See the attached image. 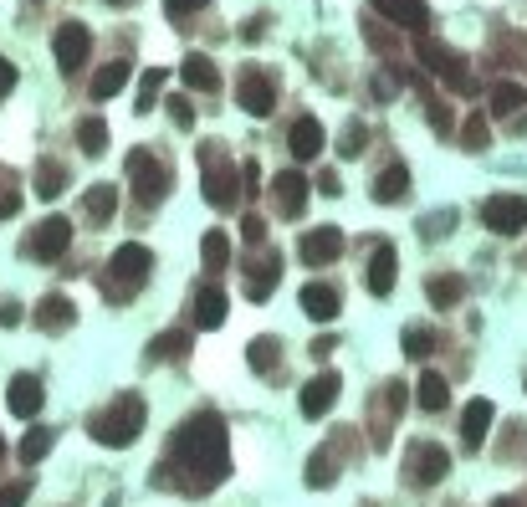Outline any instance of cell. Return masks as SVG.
Returning <instances> with one entry per match:
<instances>
[{"mask_svg": "<svg viewBox=\"0 0 527 507\" xmlns=\"http://www.w3.org/2000/svg\"><path fill=\"white\" fill-rule=\"evenodd\" d=\"M461 144H466L471 154H481V149H487V144H492V129H487V118H481V113L461 123Z\"/></svg>", "mask_w": 527, "mask_h": 507, "instance_id": "39", "label": "cell"}, {"mask_svg": "<svg viewBox=\"0 0 527 507\" xmlns=\"http://www.w3.org/2000/svg\"><path fill=\"white\" fill-rule=\"evenodd\" d=\"M123 88H128V62H108V67L93 77V98H98V103H108V98L123 93Z\"/></svg>", "mask_w": 527, "mask_h": 507, "instance_id": "31", "label": "cell"}, {"mask_svg": "<svg viewBox=\"0 0 527 507\" xmlns=\"http://www.w3.org/2000/svg\"><path fill=\"white\" fill-rule=\"evenodd\" d=\"M394 277H400V257H394V246L389 241H379L374 246V257H369V292H374V298H389V292H394Z\"/></svg>", "mask_w": 527, "mask_h": 507, "instance_id": "15", "label": "cell"}, {"mask_svg": "<svg viewBox=\"0 0 527 507\" xmlns=\"http://www.w3.org/2000/svg\"><path fill=\"white\" fill-rule=\"evenodd\" d=\"M180 77H185V88H195V93H215V88H221V72H215V62L205 52H190L180 62Z\"/></svg>", "mask_w": 527, "mask_h": 507, "instance_id": "24", "label": "cell"}, {"mask_svg": "<svg viewBox=\"0 0 527 507\" xmlns=\"http://www.w3.org/2000/svg\"><path fill=\"white\" fill-rule=\"evenodd\" d=\"M0 323H21V303H6V308H0Z\"/></svg>", "mask_w": 527, "mask_h": 507, "instance_id": "52", "label": "cell"}, {"mask_svg": "<svg viewBox=\"0 0 527 507\" xmlns=\"http://www.w3.org/2000/svg\"><path fill=\"white\" fill-rule=\"evenodd\" d=\"M128 180H134L139 205H159L164 190H169V169H164L149 149H134V154H128Z\"/></svg>", "mask_w": 527, "mask_h": 507, "instance_id": "6", "label": "cell"}, {"mask_svg": "<svg viewBox=\"0 0 527 507\" xmlns=\"http://www.w3.org/2000/svg\"><path fill=\"white\" fill-rule=\"evenodd\" d=\"M277 282H282V257H256V262L246 267V298H251V303L272 298Z\"/></svg>", "mask_w": 527, "mask_h": 507, "instance_id": "18", "label": "cell"}, {"mask_svg": "<svg viewBox=\"0 0 527 507\" xmlns=\"http://www.w3.org/2000/svg\"><path fill=\"white\" fill-rule=\"evenodd\" d=\"M297 251H302L307 267H328V262H338V251H343V231L338 226H318V231H307L297 241Z\"/></svg>", "mask_w": 527, "mask_h": 507, "instance_id": "14", "label": "cell"}, {"mask_svg": "<svg viewBox=\"0 0 527 507\" xmlns=\"http://www.w3.org/2000/svg\"><path fill=\"white\" fill-rule=\"evenodd\" d=\"M272 195H277V210H282V216H302V205H307V180L297 175V169H282V175L272 180Z\"/></svg>", "mask_w": 527, "mask_h": 507, "instance_id": "23", "label": "cell"}, {"mask_svg": "<svg viewBox=\"0 0 527 507\" xmlns=\"http://www.w3.org/2000/svg\"><path fill=\"white\" fill-rule=\"evenodd\" d=\"M333 482H338L333 456H328V451H313V456H307V487H313V492H328Z\"/></svg>", "mask_w": 527, "mask_h": 507, "instance_id": "33", "label": "cell"}, {"mask_svg": "<svg viewBox=\"0 0 527 507\" xmlns=\"http://www.w3.org/2000/svg\"><path fill=\"white\" fill-rule=\"evenodd\" d=\"M492 507H517V502H512V497H497V502H492Z\"/></svg>", "mask_w": 527, "mask_h": 507, "instance_id": "53", "label": "cell"}, {"mask_svg": "<svg viewBox=\"0 0 527 507\" xmlns=\"http://www.w3.org/2000/svg\"><path fill=\"white\" fill-rule=\"evenodd\" d=\"M492 420H497V405H492V400H471V405L461 410V446H466V451H481V446H487Z\"/></svg>", "mask_w": 527, "mask_h": 507, "instance_id": "13", "label": "cell"}, {"mask_svg": "<svg viewBox=\"0 0 527 507\" xmlns=\"http://www.w3.org/2000/svg\"><path fill=\"white\" fill-rule=\"evenodd\" d=\"M26 492H31V482H6L0 487V507H26Z\"/></svg>", "mask_w": 527, "mask_h": 507, "instance_id": "44", "label": "cell"}, {"mask_svg": "<svg viewBox=\"0 0 527 507\" xmlns=\"http://www.w3.org/2000/svg\"><path fill=\"white\" fill-rule=\"evenodd\" d=\"M241 236H246L251 246H261V241H267V221H261V216H246V221H241Z\"/></svg>", "mask_w": 527, "mask_h": 507, "instance_id": "45", "label": "cell"}, {"mask_svg": "<svg viewBox=\"0 0 527 507\" xmlns=\"http://www.w3.org/2000/svg\"><path fill=\"white\" fill-rule=\"evenodd\" d=\"M318 190H323V195H343V185H338V175H333V169H323V180H318Z\"/></svg>", "mask_w": 527, "mask_h": 507, "instance_id": "51", "label": "cell"}, {"mask_svg": "<svg viewBox=\"0 0 527 507\" xmlns=\"http://www.w3.org/2000/svg\"><path fill=\"white\" fill-rule=\"evenodd\" d=\"M415 57L425 62V72H435V77H441L451 93H476V77H471L466 57H461V52H451L446 41H435V36H425V31H420V41H415Z\"/></svg>", "mask_w": 527, "mask_h": 507, "instance_id": "4", "label": "cell"}, {"mask_svg": "<svg viewBox=\"0 0 527 507\" xmlns=\"http://www.w3.org/2000/svg\"><path fill=\"white\" fill-rule=\"evenodd\" d=\"M108 6H123V0H108Z\"/></svg>", "mask_w": 527, "mask_h": 507, "instance_id": "55", "label": "cell"}, {"mask_svg": "<svg viewBox=\"0 0 527 507\" xmlns=\"http://www.w3.org/2000/svg\"><path fill=\"white\" fill-rule=\"evenodd\" d=\"M164 77H169V72H159V67H149V72H144L134 113H154V103H159V93H164Z\"/></svg>", "mask_w": 527, "mask_h": 507, "instance_id": "36", "label": "cell"}, {"mask_svg": "<svg viewBox=\"0 0 527 507\" xmlns=\"http://www.w3.org/2000/svg\"><path fill=\"white\" fill-rule=\"evenodd\" d=\"M405 472H410L415 487L446 482V472H451V451H446V446H435V441H415L410 456H405Z\"/></svg>", "mask_w": 527, "mask_h": 507, "instance_id": "8", "label": "cell"}, {"mask_svg": "<svg viewBox=\"0 0 527 507\" xmlns=\"http://www.w3.org/2000/svg\"><path fill=\"white\" fill-rule=\"evenodd\" d=\"M41 379L36 374H16L11 379V390H6V405H11V415H21V420H31V415H41Z\"/></svg>", "mask_w": 527, "mask_h": 507, "instance_id": "19", "label": "cell"}, {"mask_svg": "<svg viewBox=\"0 0 527 507\" xmlns=\"http://www.w3.org/2000/svg\"><path fill=\"white\" fill-rule=\"evenodd\" d=\"M169 103V118L180 123V129H195V108H190V98H164Z\"/></svg>", "mask_w": 527, "mask_h": 507, "instance_id": "43", "label": "cell"}, {"mask_svg": "<svg viewBox=\"0 0 527 507\" xmlns=\"http://www.w3.org/2000/svg\"><path fill=\"white\" fill-rule=\"evenodd\" d=\"M82 205H87V216H93V221H113V210H118V190H113V185H93Z\"/></svg>", "mask_w": 527, "mask_h": 507, "instance_id": "34", "label": "cell"}, {"mask_svg": "<svg viewBox=\"0 0 527 507\" xmlns=\"http://www.w3.org/2000/svg\"><path fill=\"white\" fill-rule=\"evenodd\" d=\"M430 349H435V333L430 328H405V354L410 359H430Z\"/></svg>", "mask_w": 527, "mask_h": 507, "instance_id": "40", "label": "cell"}, {"mask_svg": "<svg viewBox=\"0 0 527 507\" xmlns=\"http://www.w3.org/2000/svg\"><path fill=\"white\" fill-rule=\"evenodd\" d=\"M415 405H420V410H430V415H441V410L451 405V385H446V374L425 369V374H420V385H415Z\"/></svg>", "mask_w": 527, "mask_h": 507, "instance_id": "25", "label": "cell"}, {"mask_svg": "<svg viewBox=\"0 0 527 507\" xmlns=\"http://www.w3.org/2000/svg\"><path fill=\"white\" fill-rule=\"evenodd\" d=\"M297 303H302V313L313 318V323H333V318H338V292H333L328 282H307Z\"/></svg>", "mask_w": 527, "mask_h": 507, "instance_id": "22", "label": "cell"}, {"mask_svg": "<svg viewBox=\"0 0 527 507\" xmlns=\"http://www.w3.org/2000/svg\"><path fill=\"white\" fill-rule=\"evenodd\" d=\"M364 36H369V47H374V52H394V41H400V36H389L379 21H364Z\"/></svg>", "mask_w": 527, "mask_h": 507, "instance_id": "42", "label": "cell"}, {"mask_svg": "<svg viewBox=\"0 0 527 507\" xmlns=\"http://www.w3.org/2000/svg\"><path fill=\"white\" fill-rule=\"evenodd\" d=\"M405 195H410V169H405V164L379 169V180H374V200H379V205H394V200H405Z\"/></svg>", "mask_w": 527, "mask_h": 507, "instance_id": "27", "label": "cell"}, {"mask_svg": "<svg viewBox=\"0 0 527 507\" xmlns=\"http://www.w3.org/2000/svg\"><path fill=\"white\" fill-rule=\"evenodd\" d=\"M200 257H205L210 272L231 267V236H226V231H205V236H200Z\"/></svg>", "mask_w": 527, "mask_h": 507, "instance_id": "30", "label": "cell"}, {"mask_svg": "<svg viewBox=\"0 0 527 507\" xmlns=\"http://www.w3.org/2000/svg\"><path fill=\"white\" fill-rule=\"evenodd\" d=\"M36 328H47V333H62V328H72V318H77V308H72V298L67 292H47V298L36 303Z\"/></svg>", "mask_w": 527, "mask_h": 507, "instance_id": "21", "label": "cell"}, {"mask_svg": "<svg viewBox=\"0 0 527 507\" xmlns=\"http://www.w3.org/2000/svg\"><path fill=\"white\" fill-rule=\"evenodd\" d=\"M0 456H6V441H0Z\"/></svg>", "mask_w": 527, "mask_h": 507, "instance_id": "54", "label": "cell"}, {"mask_svg": "<svg viewBox=\"0 0 527 507\" xmlns=\"http://www.w3.org/2000/svg\"><path fill=\"white\" fill-rule=\"evenodd\" d=\"M200 164H205V200L215 210H231L236 205V159H226L221 149H205Z\"/></svg>", "mask_w": 527, "mask_h": 507, "instance_id": "5", "label": "cell"}, {"mask_svg": "<svg viewBox=\"0 0 527 507\" xmlns=\"http://www.w3.org/2000/svg\"><path fill=\"white\" fill-rule=\"evenodd\" d=\"M21 210V190H0V221H11Z\"/></svg>", "mask_w": 527, "mask_h": 507, "instance_id": "47", "label": "cell"}, {"mask_svg": "<svg viewBox=\"0 0 527 507\" xmlns=\"http://www.w3.org/2000/svg\"><path fill=\"white\" fill-rule=\"evenodd\" d=\"M287 144H292V154H297V159H318V154L328 149V129H323V123H318L313 113H307V118H297V123H292Z\"/></svg>", "mask_w": 527, "mask_h": 507, "instance_id": "16", "label": "cell"}, {"mask_svg": "<svg viewBox=\"0 0 527 507\" xmlns=\"http://www.w3.org/2000/svg\"><path fill=\"white\" fill-rule=\"evenodd\" d=\"M425 292H430V303H435V308H456V303L466 298V277H456V272L430 277V282H425Z\"/></svg>", "mask_w": 527, "mask_h": 507, "instance_id": "28", "label": "cell"}, {"mask_svg": "<svg viewBox=\"0 0 527 507\" xmlns=\"http://www.w3.org/2000/svg\"><path fill=\"white\" fill-rule=\"evenodd\" d=\"M364 139H369V134H364V123H348V134H343L338 154H343V159H359V154H364Z\"/></svg>", "mask_w": 527, "mask_h": 507, "instance_id": "41", "label": "cell"}, {"mask_svg": "<svg viewBox=\"0 0 527 507\" xmlns=\"http://www.w3.org/2000/svg\"><path fill=\"white\" fill-rule=\"evenodd\" d=\"M241 175H246L241 195H256V190H261V185H256V180H261V169H256V164H246V169H241Z\"/></svg>", "mask_w": 527, "mask_h": 507, "instance_id": "50", "label": "cell"}, {"mask_svg": "<svg viewBox=\"0 0 527 507\" xmlns=\"http://www.w3.org/2000/svg\"><path fill=\"white\" fill-rule=\"evenodd\" d=\"M149 267H154L149 246H139V241L118 246V251H113V262H108V282H103V292H108L113 303L134 298V292L144 287V277H149Z\"/></svg>", "mask_w": 527, "mask_h": 507, "instance_id": "3", "label": "cell"}, {"mask_svg": "<svg viewBox=\"0 0 527 507\" xmlns=\"http://www.w3.org/2000/svg\"><path fill=\"white\" fill-rule=\"evenodd\" d=\"M52 446H57V431H26V441H21V461H26V467H36V461L47 456Z\"/></svg>", "mask_w": 527, "mask_h": 507, "instance_id": "38", "label": "cell"}, {"mask_svg": "<svg viewBox=\"0 0 527 507\" xmlns=\"http://www.w3.org/2000/svg\"><path fill=\"white\" fill-rule=\"evenodd\" d=\"M246 364H251L256 374H272V369L282 364V344H277V338H267V333H261V338H251V349H246Z\"/></svg>", "mask_w": 527, "mask_h": 507, "instance_id": "29", "label": "cell"}, {"mask_svg": "<svg viewBox=\"0 0 527 507\" xmlns=\"http://www.w3.org/2000/svg\"><path fill=\"white\" fill-rule=\"evenodd\" d=\"M52 52H57V67H62V72H77V67L87 62V52H93V31H87L82 21L57 26V36H52Z\"/></svg>", "mask_w": 527, "mask_h": 507, "instance_id": "10", "label": "cell"}, {"mask_svg": "<svg viewBox=\"0 0 527 507\" xmlns=\"http://www.w3.org/2000/svg\"><path fill=\"white\" fill-rule=\"evenodd\" d=\"M226 303H231V298H226L221 287H200V292H195V303H190V323L205 328V333H210V328H221V323H226Z\"/></svg>", "mask_w": 527, "mask_h": 507, "instance_id": "17", "label": "cell"}, {"mask_svg": "<svg viewBox=\"0 0 527 507\" xmlns=\"http://www.w3.org/2000/svg\"><path fill=\"white\" fill-rule=\"evenodd\" d=\"M481 226L497 236H522L527 231V200L522 195H487L481 200Z\"/></svg>", "mask_w": 527, "mask_h": 507, "instance_id": "7", "label": "cell"}, {"mask_svg": "<svg viewBox=\"0 0 527 507\" xmlns=\"http://www.w3.org/2000/svg\"><path fill=\"white\" fill-rule=\"evenodd\" d=\"M522 103H527V98H522L517 82H497V88H492V113H497V118H512Z\"/></svg>", "mask_w": 527, "mask_h": 507, "instance_id": "37", "label": "cell"}, {"mask_svg": "<svg viewBox=\"0 0 527 507\" xmlns=\"http://www.w3.org/2000/svg\"><path fill=\"white\" fill-rule=\"evenodd\" d=\"M62 190H67V169L47 159V164L36 169V195H41V200H57Z\"/></svg>", "mask_w": 527, "mask_h": 507, "instance_id": "35", "label": "cell"}, {"mask_svg": "<svg viewBox=\"0 0 527 507\" xmlns=\"http://www.w3.org/2000/svg\"><path fill=\"white\" fill-rule=\"evenodd\" d=\"M16 93V62L0 57V98H11Z\"/></svg>", "mask_w": 527, "mask_h": 507, "instance_id": "46", "label": "cell"}, {"mask_svg": "<svg viewBox=\"0 0 527 507\" xmlns=\"http://www.w3.org/2000/svg\"><path fill=\"white\" fill-rule=\"evenodd\" d=\"M236 103H241L251 118H267V113H272V103H277L272 77H267V72H246V77L236 82Z\"/></svg>", "mask_w": 527, "mask_h": 507, "instance_id": "12", "label": "cell"}, {"mask_svg": "<svg viewBox=\"0 0 527 507\" xmlns=\"http://www.w3.org/2000/svg\"><path fill=\"white\" fill-rule=\"evenodd\" d=\"M174 461L190 472L185 487L190 492H215L231 472V431L221 415H190L174 431Z\"/></svg>", "mask_w": 527, "mask_h": 507, "instance_id": "1", "label": "cell"}, {"mask_svg": "<svg viewBox=\"0 0 527 507\" xmlns=\"http://www.w3.org/2000/svg\"><path fill=\"white\" fill-rule=\"evenodd\" d=\"M374 11L384 16V21H394V26H405V31H425V21H430V11H425V0H374Z\"/></svg>", "mask_w": 527, "mask_h": 507, "instance_id": "20", "label": "cell"}, {"mask_svg": "<svg viewBox=\"0 0 527 507\" xmlns=\"http://www.w3.org/2000/svg\"><path fill=\"white\" fill-rule=\"evenodd\" d=\"M430 123H435V129H441V134H451V129H456V123H451V113H446L441 103H435V108H430Z\"/></svg>", "mask_w": 527, "mask_h": 507, "instance_id": "49", "label": "cell"}, {"mask_svg": "<svg viewBox=\"0 0 527 507\" xmlns=\"http://www.w3.org/2000/svg\"><path fill=\"white\" fill-rule=\"evenodd\" d=\"M195 344V333L190 328H174V333H159L149 338V364H169V359H185Z\"/></svg>", "mask_w": 527, "mask_h": 507, "instance_id": "26", "label": "cell"}, {"mask_svg": "<svg viewBox=\"0 0 527 507\" xmlns=\"http://www.w3.org/2000/svg\"><path fill=\"white\" fill-rule=\"evenodd\" d=\"M200 6H205V0H164L169 16H190V11H200Z\"/></svg>", "mask_w": 527, "mask_h": 507, "instance_id": "48", "label": "cell"}, {"mask_svg": "<svg viewBox=\"0 0 527 507\" xmlns=\"http://www.w3.org/2000/svg\"><path fill=\"white\" fill-rule=\"evenodd\" d=\"M338 390H343V379L338 374H313V379H307V385H302V415L307 420H323L333 405H338Z\"/></svg>", "mask_w": 527, "mask_h": 507, "instance_id": "11", "label": "cell"}, {"mask_svg": "<svg viewBox=\"0 0 527 507\" xmlns=\"http://www.w3.org/2000/svg\"><path fill=\"white\" fill-rule=\"evenodd\" d=\"M144 400L139 395H118L113 405H103L98 415H93V441L98 446H113V451H123V446H134L139 441V431H144Z\"/></svg>", "mask_w": 527, "mask_h": 507, "instance_id": "2", "label": "cell"}, {"mask_svg": "<svg viewBox=\"0 0 527 507\" xmlns=\"http://www.w3.org/2000/svg\"><path fill=\"white\" fill-rule=\"evenodd\" d=\"M67 246H72V221H67V216H47L41 226H31V236H26V257H36V262H57Z\"/></svg>", "mask_w": 527, "mask_h": 507, "instance_id": "9", "label": "cell"}, {"mask_svg": "<svg viewBox=\"0 0 527 507\" xmlns=\"http://www.w3.org/2000/svg\"><path fill=\"white\" fill-rule=\"evenodd\" d=\"M77 144H82V154L98 159V154L108 149V123H103V118H82V123H77Z\"/></svg>", "mask_w": 527, "mask_h": 507, "instance_id": "32", "label": "cell"}]
</instances>
